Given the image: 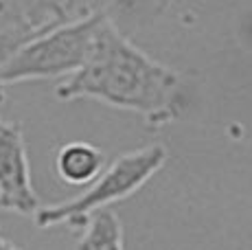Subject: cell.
<instances>
[{
    "mask_svg": "<svg viewBox=\"0 0 252 250\" xmlns=\"http://www.w3.org/2000/svg\"><path fill=\"white\" fill-rule=\"evenodd\" d=\"M42 31H46V29L35 27L31 22L22 20V18L11 16V13L0 18V105L4 103V88L7 86L2 81V73L7 68V64L20 51L22 44H27L31 37H35Z\"/></svg>",
    "mask_w": 252,
    "mask_h": 250,
    "instance_id": "9c48e42d",
    "label": "cell"
},
{
    "mask_svg": "<svg viewBox=\"0 0 252 250\" xmlns=\"http://www.w3.org/2000/svg\"><path fill=\"white\" fill-rule=\"evenodd\" d=\"M60 101L92 99L140 114L158 129L182 117L184 81L173 68L143 53L110 20L96 35L90 60L81 70L55 86Z\"/></svg>",
    "mask_w": 252,
    "mask_h": 250,
    "instance_id": "6da1fadb",
    "label": "cell"
},
{
    "mask_svg": "<svg viewBox=\"0 0 252 250\" xmlns=\"http://www.w3.org/2000/svg\"><path fill=\"white\" fill-rule=\"evenodd\" d=\"M167 162V150L162 145H147L114 158L94 182H90L79 195L46 204L33 215L40 228L68 226L81 228L92 213L127 200L140 191Z\"/></svg>",
    "mask_w": 252,
    "mask_h": 250,
    "instance_id": "7a4b0ae2",
    "label": "cell"
},
{
    "mask_svg": "<svg viewBox=\"0 0 252 250\" xmlns=\"http://www.w3.org/2000/svg\"><path fill=\"white\" fill-rule=\"evenodd\" d=\"M0 209L29 218L42 209L33 189L22 125L16 121L0 125Z\"/></svg>",
    "mask_w": 252,
    "mask_h": 250,
    "instance_id": "277c9868",
    "label": "cell"
},
{
    "mask_svg": "<svg viewBox=\"0 0 252 250\" xmlns=\"http://www.w3.org/2000/svg\"><path fill=\"white\" fill-rule=\"evenodd\" d=\"M0 250H22V248H18L16 244H11V242H7L4 237H0Z\"/></svg>",
    "mask_w": 252,
    "mask_h": 250,
    "instance_id": "30bf717a",
    "label": "cell"
},
{
    "mask_svg": "<svg viewBox=\"0 0 252 250\" xmlns=\"http://www.w3.org/2000/svg\"><path fill=\"white\" fill-rule=\"evenodd\" d=\"M0 125H2V121H0Z\"/></svg>",
    "mask_w": 252,
    "mask_h": 250,
    "instance_id": "7c38bea8",
    "label": "cell"
},
{
    "mask_svg": "<svg viewBox=\"0 0 252 250\" xmlns=\"http://www.w3.org/2000/svg\"><path fill=\"white\" fill-rule=\"evenodd\" d=\"M173 0H88L90 11H99L125 35L152 27Z\"/></svg>",
    "mask_w": 252,
    "mask_h": 250,
    "instance_id": "5b68a950",
    "label": "cell"
},
{
    "mask_svg": "<svg viewBox=\"0 0 252 250\" xmlns=\"http://www.w3.org/2000/svg\"><path fill=\"white\" fill-rule=\"evenodd\" d=\"M105 169V156L96 145L86 141H70L57 150L55 174L64 185L86 187Z\"/></svg>",
    "mask_w": 252,
    "mask_h": 250,
    "instance_id": "8992f818",
    "label": "cell"
},
{
    "mask_svg": "<svg viewBox=\"0 0 252 250\" xmlns=\"http://www.w3.org/2000/svg\"><path fill=\"white\" fill-rule=\"evenodd\" d=\"M75 250H123V226L110 209L92 213L81 226Z\"/></svg>",
    "mask_w": 252,
    "mask_h": 250,
    "instance_id": "ba28073f",
    "label": "cell"
},
{
    "mask_svg": "<svg viewBox=\"0 0 252 250\" xmlns=\"http://www.w3.org/2000/svg\"><path fill=\"white\" fill-rule=\"evenodd\" d=\"M7 13H9L7 2H4V0H0V18H2V16H7Z\"/></svg>",
    "mask_w": 252,
    "mask_h": 250,
    "instance_id": "8fae6325",
    "label": "cell"
},
{
    "mask_svg": "<svg viewBox=\"0 0 252 250\" xmlns=\"http://www.w3.org/2000/svg\"><path fill=\"white\" fill-rule=\"evenodd\" d=\"M108 18L99 11L60 22L20 46L2 73L4 86L40 79H68L86 66Z\"/></svg>",
    "mask_w": 252,
    "mask_h": 250,
    "instance_id": "3957f363",
    "label": "cell"
},
{
    "mask_svg": "<svg viewBox=\"0 0 252 250\" xmlns=\"http://www.w3.org/2000/svg\"><path fill=\"white\" fill-rule=\"evenodd\" d=\"M4 2L11 16H18L42 29L90 13L88 0H4Z\"/></svg>",
    "mask_w": 252,
    "mask_h": 250,
    "instance_id": "52a82bcc",
    "label": "cell"
}]
</instances>
